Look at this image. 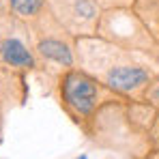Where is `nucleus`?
<instances>
[{"mask_svg":"<svg viewBox=\"0 0 159 159\" xmlns=\"http://www.w3.org/2000/svg\"><path fill=\"white\" fill-rule=\"evenodd\" d=\"M97 34L129 52L153 54L155 58L159 54V39L142 24L131 7L101 11Z\"/></svg>","mask_w":159,"mask_h":159,"instance_id":"nucleus-1","label":"nucleus"},{"mask_svg":"<svg viewBox=\"0 0 159 159\" xmlns=\"http://www.w3.org/2000/svg\"><path fill=\"white\" fill-rule=\"evenodd\" d=\"M106 90H110L106 84L80 67L67 69L60 78V101L73 118H90L103 101H112Z\"/></svg>","mask_w":159,"mask_h":159,"instance_id":"nucleus-2","label":"nucleus"},{"mask_svg":"<svg viewBox=\"0 0 159 159\" xmlns=\"http://www.w3.org/2000/svg\"><path fill=\"white\" fill-rule=\"evenodd\" d=\"M48 9L69 37L97 34L101 9L95 0H48Z\"/></svg>","mask_w":159,"mask_h":159,"instance_id":"nucleus-3","label":"nucleus"},{"mask_svg":"<svg viewBox=\"0 0 159 159\" xmlns=\"http://www.w3.org/2000/svg\"><path fill=\"white\" fill-rule=\"evenodd\" d=\"M151 80H153V73L144 65L129 60V62H123V65H116L114 69H110L99 82L106 84L112 93H118V95H138L140 90H144L148 86Z\"/></svg>","mask_w":159,"mask_h":159,"instance_id":"nucleus-4","label":"nucleus"},{"mask_svg":"<svg viewBox=\"0 0 159 159\" xmlns=\"http://www.w3.org/2000/svg\"><path fill=\"white\" fill-rule=\"evenodd\" d=\"M58 30H62V28L58 22H54L52 28L37 41V54L45 62H54L67 71V69L75 67V54H73V45H69L60 34H54Z\"/></svg>","mask_w":159,"mask_h":159,"instance_id":"nucleus-5","label":"nucleus"},{"mask_svg":"<svg viewBox=\"0 0 159 159\" xmlns=\"http://www.w3.org/2000/svg\"><path fill=\"white\" fill-rule=\"evenodd\" d=\"M0 58L4 60V65L15 67V69H34L37 67V60L30 54V50L15 37H9L0 43Z\"/></svg>","mask_w":159,"mask_h":159,"instance_id":"nucleus-6","label":"nucleus"},{"mask_svg":"<svg viewBox=\"0 0 159 159\" xmlns=\"http://www.w3.org/2000/svg\"><path fill=\"white\" fill-rule=\"evenodd\" d=\"M131 9L142 24L159 39V0H133Z\"/></svg>","mask_w":159,"mask_h":159,"instance_id":"nucleus-7","label":"nucleus"},{"mask_svg":"<svg viewBox=\"0 0 159 159\" xmlns=\"http://www.w3.org/2000/svg\"><path fill=\"white\" fill-rule=\"evenodd\" d=\"M13 13L22 20L30 22H39L43 20V15L50 11L48 9V0H9Z\"/></svg>","mask_w":159,"mask_h":159,"instance_id":"nucleus-8","label":"nucleus"},{"mask_svg":"<svg viewBox=\"0 0 159 159\" xmlns=\"http://www.w3.org/2000/svg\"><path fill=\"white\" fill-rule=\"evenodd\" d=\"M144 99H146V103H151L153 107H159V78L151 80L148 82V86L144 88Z\"/></svg>","mask_w":159,"mask_h":159,"instance_id":"nucleus-9","label":"nucleus"},{"mask_svg":"<svg viewBox=\"0 0 159 159\" xmlns=\"http://www.w3.org/2000/svg\"><path fill=\"white\" fill-rule=\"evenodd\" d=\"M99 4L101 11H107V9H118V7H131L133 0H95Z\"/></svg>","mask_w":159,"mask_h":159,"instance_id":"nucleus-10","label":"nucleus"},{"mask_svg":"<svg viewBox=\"0 0 159 159\" xmlns=\"http://www.w3.org/2000/svg\"><path fill=\"white\" fill-rule=\"evenodd\" d=\"M78 159H88V157H86V155H82V157H78Z\"/></svg>","mask_w":159,"mask_h":159,"instance_id":"nucleus-11","label":"nucleus"},{"mask_svg":"<svg viewBox=\"0 0 159 159\" xmlns=\"http://www.w3.org/2000/svg\"><path fill=\"white\" fill-rule=\"evenodd\" d=\"M0 13H2V2H0Z\"/></svg>","mask_w":159,"mask_h":159,"instance_id":"nucleus-12","label":"nucleus"},{"mask_svg":"<svg viewBox=\"0 0 159 159\" xmlns=\"http://www.w3.org/2000/svg\"><path fill=\"white\" fill-rule=\"evenodd\" d=\"M157 60H159V54H157Z\"/></svg>","mask_w":159,"mask_h":159,"instance_id":"nucleus-13","label":"nucleus"}]
</instances>
